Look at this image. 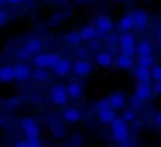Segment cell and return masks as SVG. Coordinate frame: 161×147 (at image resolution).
I'll list each match as a JSON object with an SVG mask.
<instances>
[{
	"label": "cell",
	"mask_w": 161,
	"mask_h": 147,
	"mask_svg": "<svg viewBox=\"0 0 161 147\" xmlns=\"http://www.w3.org/2000/svg\"><path fill=\"white\" fill-rule=\"evenodd\" d=\"M111 132H113V136L117 143H125L130 136V130H128V124L124 117H116L111 124Z\"/></svg>",
	"instance_id": "cell-1"
},
{
	"label": "cell",
	"mask_w": 161,
	"mask_h": 147,
	"mask_svg": "<svg viewBox=\"0 0 161 147\" xmlns=\"http://www.w3.org/2000/svg\"><path fill=\"white\" fill-rule=\"evenodd\" d=\"M61 58H59V55L58 53H44V52H39V53H36L35 55V58H33V64L36 66V67H50V69H53L55 64L59 61Z\"/></svg>",
	"instance_id": "cell-2"
},
{
	"label": "cell",
	"mask_w": 161,
	"mask_h": 147,
	"mask_svg": "<svg viewBox=\"0 0 161 147\" xmlns=\"http://www.w3.org/2000/svg\"><path fill=\"white\" fill-rule=\"evenodd\" d=\"M119 47H120V53H127V55H133L136 52V41L135 36L130 31H125L124 35L119 36Z\"/></svg>",
	"instance_id": "cell-3"
},
{
	"label": "cell",
	"mask_w": 161,
	"mask_h": 147,
	"mask_svg": "<svg viewBox=\"0 0 161 147\" xmlns=\"http://www.w3.org/2000/svg\"><path fill=\"white\" fill-rule=\"evenodd\" d=\"M50 97H52V102L58 106H63L66 105V102L69 100V93H67V86L66 85H55L50 91Z\"/></svg>",
	"instance_id": "cell-4"
},
{
	"label": "cell",
	"mask_w": 161,
	"mask_h": 147,
	"mask_svg": "<svg viewBox=\"0 0 161 147\" xmlns=\"http://www.w3.org/2000/svg\"><path fill=\"white\" fill-rule=\"evenodd\" d=\"M72 69H74V72H75L78 77H86V75H89V74L92 72V64H91L88 59L80 58V59L74 61Z\"/></svg>",
	"instance_id": "cell-5"
},
{
	"label": "cell",
	"mask_w": 161,
	"mask_h": 147,
	"mask_svg": "<svg viewBox=\"0 0 161 147\" xmlns=\"http://www.w3.org/2000/svg\"><path fill=\"white\" fill-rule=\"evenodd\" d=\"M14 72H16V80L17 82H27L33 75V71L27 63H17L14 66Z\"/></svg>",
	"instance_id": "cell-6"
},
{
	"label": "cell",
	"mask_w": 161,
	"mask_h": 147,
	"mask_svg": "<svg viewBox=\"0 0 161 147\" xmlns=\"http://www.w3.org/2000/svg\"><path fill=\"white\" fill-rule=\"evenodd\" d=\"M135 27H136V24H135V16H133V13L124 14V16L119 19V22H117V28H119L122 33L131 31Z\"/></svg>",
	"instance_id": "cell-7"
},
{
	"label": "cell",
	"mask_w": 161,
	"mask_h": 147,
	"mask_svg": "<svg viewBox=\"0 0 161 147\" xmlns=\"http://www.w3.org/2000/svg\"><path fill=\"white\" fill-rule=\"evenodd\" d=\"M152 93H153V88L150 86V83H147V82H139L138 86H136L135 96L139 97L144 102V100H149V99L152 97Z\"/></svg>",
	"instance_id": "cell-8"
},
{
	"label": "cell",
	"mask_w": 161,
	"mask_h": 147,
	"mask_svg": "<svg viewBox=\"0 0 161 147\" xmlns=\"http://www.w3.org/2000/svg\"><path fill=\"white\" fill-rule=\"evenodd\" d=\"M133 16H135V24H136L135 28H138L139 31H144L149 27V14L144 9H136Z\"/></svg>",
	"instance_id": "cell-9"
},
{
	"label": "cell",
	"mask_w": 161,
	"mask_h": 147,
	"mask_svg": "<svg viewBox=\"0 0 161 147\" xmlns=\"http://www.w3.org/2000/svg\"><path fill=\"white\" fill-rule=\"evenodd\" d=\"M70 69H72V66H70L69 59H66V58H61V59H59V61L55 64L53 74L56 75V77H66V75H69Z\"/></svg>",
	"instance_id": "cell-10"
},
{
	"label": "cell",
	"mask_w": 161,
	"mask_h": 147,
	"mask_svg": "<svg viewBox=\"0 0 161 147\" xmlns=\"http://www.w3.org/2000/svg\"><path fill=\"white\" fill-rule=\"evenodd\" d=\"M63 119H64L66 122H69V124H75V122H78V121L81 119V113H80L78 108H75V106H69V108L64 110V113H63Z\"/></svg>",
	"instance_id": "cell-11"
},
{
	"label": "cell",
	"mask_w": 161,
	"mask_h": 147,
	"mask_svg": "<svg viewBox=\"0 0 161 147\" xmlns=\"http://www.w3.org/2000/svg\"><path fill=\"white\" fill-rule=\"evenodd\" d=\"M24 49L27 50L30 55H36V53L42 52V41L38 39V38H31V39H28L24 44Z\"/></svg>",
	"instance_id": "cell-12"
},
{
	"label": "cell",
	"mask_w": 161,
	"mask_h": 147,
	"mask_svg": "<svg viewBox=\"0 0 161 147\" xmlns=\"http://www.w3.org/2000/svg\"><path fill=\"white\" fill-rule=\"evenodd\" d=\"M108 102H109V106H111V108H114V110H120V108L125 106L127 99H125V96H124L122 93H113V94L108 97Z\"/></svg>",
	"instance_id": "cell-13"
},
{
	"label": "cell",
	"mask_w": 161,
	"mask_h": 147,
	"mask_svg": "<svg viewBox=\"0 0 161 147\" xmlns=\"http://www.w3.org/2000/svg\"><path fill=\"white\" fill-rule=\"evenodd\" d=\"M114 119H116V110L114 108L107 106V108L99 110V121L102 124H111Z\"/></svg>",
	"instance_id": "cell-14"
},
{
	"label": "cell",
	"mask_w": 161,
	"mask_h": 147,
	"mask_svg": "<svg viewBox=\"0 0 161 147\" xmlns=\"http://www.w3.org/2000/svg\"><path fill=\"white\" fill-rule=\"evenodd\" d=\"M13 80H16L14 66H2L0 67V82L2 83H9Z\"/></svg>",
	"instance_id": "cell-15"
},
{
	"label": "cell",
	"mask_w": 161,
	"mask_h": 147,
	"mask_svg": "<svg viewBox=\"0 0 161 147\" xmlns=\"http://www.w3.org/2000/svg\"><path fill=\"white\" fill-rule=\"evenodd\" d=\"M133 55H127V53H120L116 58V66L119 69H130L133 66Z\"/></svg>",
	"instance_id": "cell-16"
},
{
	"label": "cell",
	"mask_w": 161,
	"mask_h": 147,
	"mask_svg": "<svg viewBox=\"0 0 161 147\" xmlns=\"http://www.w3.org/2000/svg\"><path fill=\"white\" fill-rule=\"evenodd\" d=\"M135 77L138 78V82H150L152 78V71L150 67H144V66H138L135 69Z\"/></svg>",
	"instance_id": "cell-17"
},
{
	"label": "cell",
	"mask_w": 161,
	"mask_h": 147,
	"mask_svg": "<svg viewBox=\"0 0 161 147\" xmlns=\"http://www.w3.org/2000/svg\"><path fill=\"white\" fill-rule=\"evenodd\" d=\"M96 61H97V64L99 66H102V67H108V66H111L113 64V55L109 53V52H105V50H102V52H97V55H96Z\"/></svg>",
	"instance_id": "cell-18"
},
{
	"label": "cell",
	"mask_w": 161,
	"mask_h": 147,
	"mask_svg": "<svg viewBox=\"0 0 161 147\" xmlns=\"http://www.w3.org/2000/svg\"><path fill=\"white\" fill-rule=\"evenodd\" d=\"M67 93H69V97L70 99L78 100V99L81 97V94H83V86H81V83L70 82V83L67 85Z\"/></svg>",
	"instance_id": "cell-19"
},
{
	"label": "cell",
	"mask_w": 161,
	"mask_h": 147,
	"mask_svg": "<svg viewBox=\"0 0 161 147\" xmlns=\"http://www.w3.org/2000/svg\"><path fill=\"white\" fill-rule=\"evenodd\" d=\"M96 27L108 33V31H111V30L114 28V22H113L108 16H99L97 20H96Z\"/></svg>",
	"instance_id": "cell-20"
},
{
	"label": "cell",
	"mask_w": 161,
	"mask_h": 147,
	"mask_svg": "<svg viewBox=\"0 0 161 147\" xmlns=\"http://www.w3.org/2000/svg\"><path fill=\"white\" fill-rule=\"evenodd\" d=\"M80 36H81V39L83 41H92V39H96L97 38V27L94 28V27H91V25H85L81 30H80Z\"/></svg>",
	"instance_id": "cell-21"
},
{
	"label": "cell",
	"mask_w": 161,
	"mask_h": 147,
	"mask_svg": "<svg viewBox=\"0 0 161 147\" xmlns=\"http://www.w3.org/2000/svg\"><path fill=\"white\" fill-rule=\"evenodd\" d=\"M39 135H41V128L38 127V124H33V125H28L24 128L25 138H39Z\"/></svg>",
	"instance_id": "cell-22"
},
{
	"label": "cell",
	"mask_w": 161,
	"mask_h": 147,
	"mask_svg": "<svg viewBox=\"0 0 161 147\" xmlns=\"http://www.w3.org/2000/svg\"><path fill=\"white\" fill-rule=\"evenodd\" d=\"M31 78H33L35 82H46V80L49 78V72L46 71V67H36V69L33 71Z\"/></svg>",
	"instance_id": "cell-23"
},
{
	"label": "cell",
	"mask_w": 161,
	"mask_h": 147,
	"mask_svg": "<svg viewBox=\"0 0 161 147\" xmlns=\"http://www.w3.org/2000/svg\"><path fill=\"white\" fill-rule=\"evenodd\" d=\"M136 52H138V55H152L153 47L149 41H141L136 47Z\"/></svg>",
	"instance_id": "cell-24"
},
{
	"label": "cell",
	"mask_w": 161,
	"mask_h": 147,
	"mask_svg": "<svg viewBox=\"0 0 161 147\" xmlns=\"http://www.w3.org/2000/svg\"><path fill=\"white\" fill-rule=\"evenodd\" d=\"M66 41L70 44V46H80V42L83 41L81 36H80V31H70L67 36H66Z\"/></svg>",
	"instance_id": "cell-25"
},
{
	"label": "cell",
	"mask_w": 161,
	"mask_h": 147,
	"mask_svg": "<svg viewBox=\"0 0 161 147\" xmlns=\"http://www.w3.org/2000/svg\"><path fill=\"white\" fill-rule=\"evenodd\" d=\"M138 66L152 67L153 66V56L152 55H139L138 56Z\"/></svg>",
	"instance_id": "cell-26"
},
{
	"label": "cell",
	"mask_w": 161,
	"mask_h": 147,
	"mask_svg": "<svg viewBox=\"0 0 161 147\" xmlns=\"http://www.w3.org/2000/svg\"><path fill=\"white\" fill-rule=\"evenodd\" d=\"M25 141H27V146H28V147H39V146H42V143H41V139H39V138H27Z\"/></svg>",
	"instance_id": "cell-27"
},
{
	"label": "cell",
	"mask_w": 161,
	"mask_h": 147,
	"mask_svg": "<svg viewBox=\"0 0 161 147\" xmlns=\"http://www.w3.org/2000/svg\"><path fill=\"white\" fill-rule=\"evenodd\" d=\"M33 124H36V119H33V117H22V119H20L22 128H25V127H28V125H33Z\"/></svg>",
	"instance_id": "cell-28"
},
{
	"label": "cell",
	"mask_w": 161,
	"mask_h": 147,
	"mask_svg": "<svg viewBox=\"0 0 161 147\" xmlns=\"http://www.w3.org/2000/svg\"><path fill=\"white\" fill-rule=\"evenodd\" d=\"M152 78L155 82L161 80V66H153V69H152Z\"/></svg>",
	"instance_id": "cell-29"
},
{
	"label": "cell",
	"mask_w": 161,
	"mask_h": 147,
	"mask_svg": "<svg viewBox=\"0 0 161 147\" xmlns=\"http://www.w3.org/2000/svg\"><path fill=\"white\" fill-rule=\"evenodd\" d=\"M124 119H125L127 122H133V121L136 119V114H135V111H133V110H130V111H125V113H124Z\"/></svg>",
	"instance_id": "cell-30"
},
{
	"label": "cell",
	"mask_w": 161,
	"mask_h": 147,
	"mask_svg": "<svg viewBox=\"0 0 161 147\" xmlns=\"http://www.w3.org/2000/svg\"><path fill=\"white\" fill-rule=\"evenodd\" d=\"M141 103H142V100L139 97H136V96H133L131 97V100H130V105H131V108H141Z\"/></svg>",
	"instance_id": "cell-31"
},
{
	"label": "cell",
	"mask_w": 161,
	"mask_h": 147,
	"mask_svg": "<svg viewBox=\"0 0 161 147\" xmlns=\"http://www.w3.org/2000/svg\"><path fill=\"white\" fill-rule=\"evenodd\" d=\"M6 20H8V14H6V11H5V9H2V8H0V27H2V25H5V24H6Z\"/></svg>",
	"instance_id": "cell-32"
},
{
	"label": "cell",
	"mask_w": 161,
	"mask_h": 147,
	"mask_svg": "<svg viewBox=\"0 0 161 147\" xmlns=\"http://www.w3.org/2000/svg\"><path fill=\"white\" fill-rule=\"evenodd\" d=\"M153 93L155 94H161V80H157L153 85Z\"/></svg>",
	"instance_id": "cell-33"
},
{
	"label": "cell",
	"mask_w": 161,
	"mask_h": 147,
	"mask_svg": "<svg viewBox=\"0 0 161 147\" xmlns=\"http://www.w3.org/2000/svg\"><path fill=\"white\" fill-rule=\"evenodd\" d=\"M107 106H109L108 99H105V100H100V102L97 103V110H102V108H107Z\"/></svg>",
	"instance_id": "cell-34"
},
{
	"label": "cell",
	"mask_w": 161,
	"mask_h": 147,
	"mask_svg": "<svg viewBox=\"0 0 161 147\" xmlns=\"http://www.w3.org/2000/svg\"><path fill=\"white\" fill-rule=\"evenodd\" d=\"M28 56H30V53L22 47V50L19 52V58H20V59H28Z\"/></svg>",
	"instance_id": "cell-35"
},
{
	"label": "cell",
	"mask_w": 161,
	"mask_h": 147,
	"mask_svg": "<svg viewBox=\"0 0 161 147\" xmlns=\"http://www.w3.org/2000/svg\"><path fill=\"white\" fill-rule=\"evenodd\" d=\"M96 39H97V38H96ZM96 39L89 41V49H91V50H97V49H99V46H100V44H99Z\"/></svg>",
	"instance_id": "cell-36"
},
{
	"label": "cell",
	"mask_w": 161,
	"mask_h": 147,
	"mask_svg": "<svg viewBox=\"0 0 161 147\" xmlns=\"http://www.w3.org/2000/svg\"><path fill=\"white\" fill-rule=\"evenodd\" d=\"M108 42H109L111 46H113V44H116V42L119 44V38H117V36H114V35H111V36L108 38Z\"/></svg>",
	"instance_id": "cell-37"
},
{
	"label": "cell",
	"mask_w": 161,
	"mask_h": 147,
	"mask_svg": "<svg viewBox=\"0 0 161 147\" xmlns=\"http://www.w3.org/2000/svg\"><path fill=\"white\" fill-rule=\"evenodd\" d=\"M8 105H9V106H16V105H19V99H13V100H8Z\"/></svg>",
	"instance_id": "cell-38"
},
{
	"label": "cell",
	"mask_w": 161,
	"mask_h": 147,
	"mask_svg": "<svg viewBox=\"0 0 161 147\" xmlns=\"http://www.w3.org/2000/svg\"><path fill=\"white\" fill-rule=\"evenodd\" d=\"M155 122H157V124H158V125L161 127V113H158V114H157V117H155Z\"/></svg>",
	"instance_id": "cell-39"
},
{
	"label": "cell",
	"mask_w": 161,
	"mask_h": 147,
	"mask_svg": "<svg viewBox=\"0 0 161 147\" xmlns=\"http://www.w3.org/2000/svg\"><path fill=\"white\" fill-rule=\"evenodd\" d=\"M24 0H8V3H11V5H19V3H22Z\"/></svg>",
	"instance_id": "cell-40"
},
{
	"label": "cell",
	"mask_w": 161,
	"mask_h": 147,
	"mask_svg": "<svg viewBox=\"0 0 161 147\" xmlns=\"http://www.w3.org/2000/svg\"><path fill=\"white\" fill-rule=\"evenodd\" d=\"M157 36H158V41L161 42V28H158V31H157Z\"/></svg>",
	"instance_id": "cell-41"
},
{
	"label": "cell",
	"mask_w": 161,
	"mask_h": 147,
	"mask_svg": "<svg viewBox=\"0 0 161 147\" xmlns=\"http://www.w3.org/2000/svg\"><path fill=\"white\" fill-rule=\"evenodd\" d=\"M3 3H8V0H0V5H3Z\"/></svg>",
	"instance_id": "cell-42"
}]
</instances>
